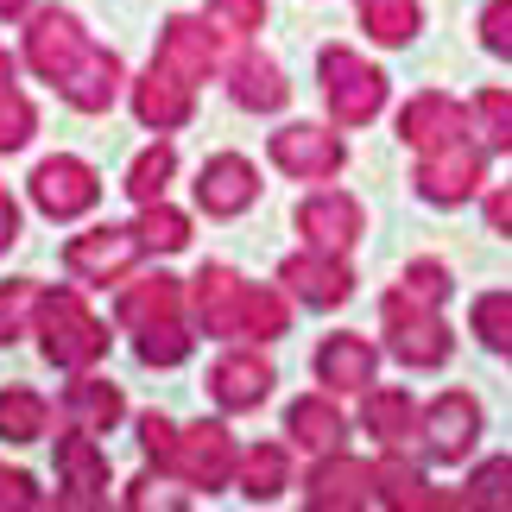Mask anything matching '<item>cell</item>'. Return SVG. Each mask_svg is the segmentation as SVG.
<instances>
[{"label": "cell", "mask_w": 512, "mask_h": 512, "mask_svg": "<svg viewBox=\"0 0 512 512\" xmlns=\"http://www.w3.org/2000/svg\"><path fill=\"white\" fill-rule=\"evenodd\" d=\"M152 64L171 70L177 83H209L215 70H222V32L209 26V19H190V13H177L165 19V32H159V51H152Z\"/></svg>", "instance_id": "obj_13"}, {"label": "cell", "mask_w": 512, "mask_h": 512, "mask_svg": "<svg viewBox=\"0 0 512 512\" xmlns=\"http://www.w3.org/2000/svg\"><path fill=\"white\" fill-rule=\"evenodd\" d=\"M32 506H45L38 481L26 475V468H0V512H32Z\"/></svg>", "instance_id": "obj_45"}, {"label": "cell", "mask_w": 512, "mask_h": 512, "mask_svg": "<svg viewBox=\"0 0 512 512\" xmlns=\"http://www.w3.org/2000/svg\"><path fill=\"white\" fill-rule=\"evenodd\" d=\"M506 361H512V354H506Z\"/></svg>", "instance_id": "obj_50"}, {"label": "cell", "mask_w": 512, "mask_h": 512, "mask_svg": "<svg viewBox=\"0 0 512 512\" xmlns=\"http://www.w3.org/2000/svg\"><path fill=\"white\" fill-rule=\"evenodd\" d=\"M386 323V354L411 373H430L456 354V329L443 323V310H411V304H380Z\"/></svg>", "instance_id": "obj_9"}, {"label": "cell", "mask_w": 512, "mask_h": 512, "mask_svg": "<svg viewBox=\"0 0 512 512\" xmlns=\"http://www.w3.org/2000/svg\"><path fill=\"white\" fill-rule=\"evenodd\" d=\"M203 19L222 32V45H247V38L266 26V0H209Z\"/></svg>", "instance_id": "obj_40"}, {"label": "cell", "mask_w": 512, "mask_h": 512, "mask_svg": "<svg viewBox=\"0 0 512 512\" xmlns=\"http://www.w3.org/2000/svg\"><path fill=\"white\" fill-rule=\"evenodd\" d=\"M373 500L392 512H430V506H462V494H437L418 462H405L399 449H380L373 462Z\"/></svg>", "instance_id": "obj_23"}, {"label": "cell", "mask_w": 512, "mask_h": 512, "mask_svg": "<svg viewBox=\"0 0 512 512\" xmlns=\"http://www.w3.org/2000/svg\"><path fill=\"white\" fill-rule=\"evenodd\" d=\"M13 241H19V203H13L7 190H0V253H7Z\"/></svg>", "instance_id": "obj_47"}, {"label": "cell", "mask_w": 512, "mask_h": 512, "mask_svg": "<svg viewBox=\"0 0 512 512\" xmlns=\"http://www.w3.org/2000/svg\"><path fill=\"white\" fill-rule=\"evenodd\" d=\"M32 133H38V108L26 102L19 83H7V89H0V152L32 146Z\"/></svg>", "instance_id": "obj_41"}, {"label": "cell", "mask_w": 512, "mask_h": 512, "mask_svg": "<svg viewBox=\"0 0 512 512\" xmlns=\"http://www.w3.org/2000/svg\"><path fill=\"white\" fill-rule=\"evenodd\" d=\"M121 506H127V512H152V506H190V494H184V481H177V475H165V468L152 475V468H146L140 481H127Z\"/></svg>", "instance_id": "obj_42"}, {"label": "cell", "mask_w": 512, "mask_h": 512, "mask_svg": "<svg viewBox=\"0 0 512 512\" xmlns=\"http://www.w3.org/2000/svg\"><path fill=\"white\" fill-rule=\"evenodd\" d=\"M361 228H367V215H361V203H354L348 190H310L304 203H298V234H304V247L354 253V247H361Z\"/></svg>", "instance_id": "obj_17"}, {"label": "cell", "mask_w": 512, "mask_h": 512, "mask_svg": "<svg viewBox=\"0 0 512 512\" xmlns=\"http://www.w3.org/2000/svg\"><path fill=\"white\" fill-rule=\"evenodd\" d=\"M114 317L133 336L146 367H184L190 361V285L171 279V272H140V279H121V298H114Z\"/></svg>", "instance_id": "obj_1"}, {"label": "cell", "mask_w": 512, "mask_h": 512, "mask_svg": "<svg viewBox=\"0 0 512 512\" xmlns=\"http://www.w3.org/2000/svg\"><path fill=\"white\" fill-rule=\"evenodd\" d=\"M234 468H241V443L228 437V424H209L196 418L177 430V449H171V475L184 487H203V494H215V487L234 481Z\"/></svg>", "instance_id": "obj_10"}, {"label": "cell", "mask_w": 512, "mask_h": 512, "mask_svg": "<svg viewBox=\"0 0 512 512\" xmlns=\"http://www.w3.org/2000/svg\"><path fill=\"white\" fill-rule=\"evenodd\" d=\"M354 19H361V32L373 45L405 51L424 32V0H354Z\"/></svg>", "instance_id": "obj_29"}, {"label": "cell", "mask_w": 512, "mask_h": 512, "mask_svg": "<svg viewBox=\"0 0 512 512\" xmlns=\"http://www.w3.org/2000/svg\"><path fill=\"white\" fill-rule=\"evenodd\" d=\"M253 203H260V171H253V159H241V152L203 159V171H196V209L228 222V215H247Z\"/></svg>", "instance_id": "obj_18"}, {"label": "cell", "mask_w": 512, "mask_h": 512, "mask_svg": "<svg viewBox=\"0 0 512 512\" xmlns=\"http://www.w3.org/2000/svg\"><path fill=\"white\" fill-rule=\"evenodd\" d=\"M89 51H95V38L83 32V19H76V13H64V7H32V19H26V70L38 76V83L57 89Z\"/></svg>", "instance_id": "obj_7"}, {"label": "cell", "mask_w": 512, "mask_h": 512, "mask_svg": "<svg viewBox=\"0 0 512 512\" xmlns=\"http://www.w3.org/2000/svg\"><path fill=\"white\" fill-rule=\"evenodd\" d=\"M51 430V405L32 386H0V443H38Z\"/></svg>", "instance_id": "obj_33"}, {"label": "cell", "mask_w": 512, "mask_h": 512, "mask_svg": "<svg viewBox=\"0 0 512 512\" xmlns=\"http://www.w3.org/2000/svg\"><path fill=\"white\" fill-rule=\"evenodd\" d=\"M171 177H177V146L171 140H152L140 159L127 165V177H121V190L133 196V203H159V196L171 190Z\"/></svg>", "instance_id": "obj_34"}, {"label": "cell", "mask_w": 512, "mask_h": 512, "mask_svg": "<svg viewBox=\"0 0 512 512\" xmlns=\"http://www.w3.org/2000/svg\"><path fill=\"white\" fill-rule=\"evenodd\" d=\"M13 76H19V64H13V51H7V45H0V89H7V83H13Z\"/></svg>", "instance_id": "obj_49"}, {"label": "cell", "mask_w": 512, "mask_h": 512, "mask_svg": "<svg viewBox=\"0 0 512 512\" xmlns=\"http://www.w3.org/2000/svg\"><path fill=\"white\" fill-rule=\"evenodd\" d=\"M241 298H247V279L234 266H203L190 279V323L203 336H241Z\"/></svg>", "instance_id": "obj_20"}, {"label": "cell", "mask_w": 512, "mask_h": 512, "mask_svg": "<svg viewBox=\"0 0 512 512\" xmlns=\"http://www.w3.org/2000/svg\"><path fill=\"white\" fill-rule=\"evenodd\" d=\"M140 241H146V253H184L190 247V215L184 209H171L165 196L159 203H140Z\"/></svg>", "instance_id": "obj_36"}, {"label": "cell", "mask_w": 512, "mask_h": 512, "mask_svg": "<svg viewBox=\"0 0 512 512\" xmlns=\"http://www.w3.org/2000/svg\"><path fill=\"white\" fill-rule=\"evenodd\" d=\"M487 228H494V234H506V241H512V184L487 190Z\"/></svg>", "instance_id": "obj_46"}, {"label": "cell", "mask_w": 512, "mask_h": 512, "mask_svg": "<svg viewBox=\"0 0 512 512\" xmlns=\"http://www.w3.org/2000/svg\"><path fill=\"white\" fill-rule=\"evenodd\" d=\"M228 95H234V108H247V114H279L291 102V83L266 51H241L228 64Z\"/></svg>", "instance_id": "obj_27"}, {"label": "cell", "mask_w": 512, "mask_h": 512, "mask_svg": "<svg viewBox=\"0 0 512 512\" xmlns=\"http://www.w3.org/2000/svg\"><path fill=\"white\" fill-rule=\"evenodd\" d=\"M487 159H494V152H487L481 140H449V146H437V152H418L411 190H418L430 209H462L468 196H481Z\"/></svg>", "instance_id": "obj_5"}, {"label": "cell", "mask_w": 512, "mask_h": 512, "mask_svg": "<svg viewBox=\"0 0 512 512\" xmlns=\"http://www.w3.org/2000/svg\"><path fill=\"white\" fill-rule=\"evenodd\" d=\"M317 83L329 95V121L336 127H367L386 108V70L361 64V51H348V45L317 51Z\"/></svg>", "instance_id": "obj_3"}, {"label": "cell", "mask_w": 512, "mask_h": 512, "mask_svg": "<svg viewBox=\"0 0 512 512\" xmlns=\"http://www.w3.org/2000/svg\"><path fill=\"white\" fill-rule=\"evenodd\" d=\"M127 102H133V121H140L146 133H177V127H190V114H196V89L152 64L146 76L127 83Z\"/></svg>", "instance_id": "obj_22"}, {"label": "cell", "mask_w": 512, "mask_h": 512, "mask_svg": "<svg viewBox=\"0 0 512 512\" xmlns=\"http://www.w3.org/2000/svg\"><path fill=\"white\" fill-rule=\"evenodd\" d=\"M361 430L380 449H405L418 437V399L405 386H367L361 392Z\"/></svg>", "instance_id": "obj_28"}, {"label": "cell", "mask_w": 512, "mask_h": 512, "mask_svg": "<svg viewBox=\"0 0 512 512\" xmlns=\"http://www.w3.org/2000/svg\"><path fill=\"white\" fill-rule=\"evenodd\" d=\"M140 260H146V241L127 222H102L89 234H70V247H64V272L76 285H121Z\"/></svg>", "instance_id": "obj_6"}, {"label": "cell", "mask_w": 512, "mask_h": 512, "mask_svg": "<svg viewBox=\"0 0 512 512\" xmlns=\"http://www.w3.org/2000/svg\"><path fill=\"white\" fill-rule=\"evenodd\" d=\"M367 500H373V462H354L348 449H329V456L310 462V475H304L310 512H361Z\"/></svg>", "instance_id": "obj_15"}, {"label": "cell", "mask_w": 512, "mask_h": 512, "mask_svg": "<svg viewBox=\"0 0 512 512\" xmlns=\"http://www.w3.org/2000/svg\"><path fill=\"white\" fill-rule=\"evenodd\" d=\"M279 285L291 291L298 304L310 310H342L354 298V272H348V253H323V247H304L279 266Z\"/></svg>", "instance_id": "obj_14"}, {"label": "cell", "mask_w": 512, "mask_h": 512, "mask_svg": "<svg viewBox=\"0 0 512 512\" xmlns=\"http://www.w3.org/2000/svg\"><path fill=\"white\" fill-rule=\"evenodd\" d=\"M272 165H279L285 177H298V184H329L342 165H348V146L336 127H310V121H285L279 133L266 140Z\"/></svg>", "instance_id": "obj_12"}, {"label": "cell", "mask_w": 512, "mask_h": 512, "mask_svg": "<svg viewBox=\"0 0 512 512\" xmlns=\"http://www.w3.org/2000/svg\"><path fill=\"white\" fill-rule=\"evenodd\" d=\"M449 291H456V272H449L443 260H411L399 272V285L386 291L380 304H411V310H443Z\"/></svg>", "instance_id": "obj_32"}, {"label": "cell", "mask_w": 512, "mask_h": 512, "mask_svg": "<svg viewBox=\"0 0 512 512\" xmlns=\"http://www.w3.org/2000/svg\"><path fill=\"white\" fill-rule=\"evenodd\" d=\"M468 108L456 102V95H443V89H424V95H411V102L399 108V140L411 152H437L449 140H468Z\"/></svg>", "instance_id": "obj_19"}, {"label": "cell", "mask_w": 512, "mask_h": 512, "mask_svg": "<svg viewBox=\"0 0 512 512\" xmlns=\"http://www.w3.org/2000/svg\"><path fill=\"white\" fill-rule=\"evenodd\" d=\"M38 298H45V285H38V279H7V285H0V348H13L19 336H32Z\"/></svg>", "instance_id": "obj_35"}, {"label": "cell", "mask_w": 512, "mask_h": 512, "mask_svg": "<svg viewBox=\"0 0 512 512\" xmlns=\"http://www.w3.org/2000/svg\"><path fill=\"white\" fill-rule=\"evenodd\" d=\"M95 203H102V171L76 159V152H57L32 171V209L45 222H83Z\"/></svg>", "instance_id": "obj_8"}, {"label": "cell", "mask_w": 512, "mask_h": 512, "mask_svg": "<svg viewBox=\"0 0 512 512\" xmlns=\"http://www.w3.org/2000/svg\"><path fill=\"white\" fill-rule=\"evenodd\" d=\"M272 386H279V373L260 348H228L222 361L209 367V399L228 411V418H241V411H260L272 399Z\"/></svg>", "instance_id": "obj_16"}, {"label": "cell", "mask_w": 512, "mask_h": 512, "mask_svg": "<svg viewBox=\"0 0 512 512\" xmlns=\"http://www.w3.org/2000/svg\"><path fill=\"white\" fill-rule=\"evenodd\" d=\"M468 127L481 133L487 152H512V89H481L468 102Z\"/></svg>", "instance_id": "obj_37"}, {"label": "cell", "mask_w": 512, "mask_h": 512, "mask_svg": "<svg viewBox=\"0 0 512 512\" xmlns=\"http://www.w3.org/2000/svg\"><path fill=\"white\" fill-rule=\"evenodd\" d=\"M317 386L323 392H367L373 386V373H380V342H367V336H354V329H336V336H323L317 342Z\"/></svg>", "instance_id": "obj_21"}, {"label": "cell", "mask_w": 512, "mask_h": 512, "mask_svg": "<svg viewBox=\"0 0 512 512\" xmlns=\"http://www.w3.org/2000/svg\"><path fill=\"white\" fill-rule=\"evenodd\" d=\"M468 329L494 354H512V291H481V298L468 304Z\"/></svg>", "instance_id": "obj_39"}, {"label": "cell", "mask_w": 512, "mask_h": 512, "mask_svg": "<svg viewBox=\"0 0 512 512\" xmlns=\"http://www.w3.org/2000/svg\"><path fill=\"white\" fill-rule=\"evenodd\" d=\"M121 89H127V64H121L108 45H95L83 64H76L64 83H57V95H64L76 114H108L114 102H121Z\"/></svg>", "instance_id": "obj_24"}, {"label": "cell", "mask_w": 512, "mask_h": 512, "mask_svg": "<svg viewBox=\"0 0 512 512\" xmlns=\"http://www.w3.org/2000/svg\"><path fill=\"white\" fill-rule=\"evenodd\" d=\"M291 291L285 285H247V298H241V342L253 348H266V342H279L291 336Z\"/></svg>", "instance_id": "obj_30"}, {"label": "cell", "mask_w": 512, "mask_h": 512, "mask_svg": "<svg viewBox=\"0 0 512 512\" xmlns=\"http://www.w3.org/2000/svg\"><path fill=\"white\" fill-rule=\"evenodd\" d=\"M487 437V411L475 392H437L430 405H418V443H424V462L437 468H462L468 456L481 449Z\"/></svg>", "instance_id": "obj_4"}, {"label": "cell", "mask_w": 512, "mask_h": 512, "mask_svg": "<svg viewBox=\"0 0 512 512\" xmlns=\"http://www.w3.org/2000/svg\"><path fill=\"white\" fill-rule=\"evenodd\" d=\"M57 418L76 424V430H95V437H108L114 424L127 418V392L102 380V373H76V380L64 386V405H57Z\"/></svg>", "instance_id": "obj_26"}, {"label": "cell", "mask_w": 512, "mask_h": 512, "mask_svg": "<svg viewBox=\"0 0 512 512\" xmlns=\"http://www.w3.org/2000/svg\"><path fill=\"white\" fill-rule=\"evenodd\" d=\"M462 506H481V512H512V456L481 462L475 475L462 481Z\"/></svg>", "instance_id": "obj_38"}, {"label": "cell", "mask_w": 512, "mask_h": 512, "mask_svg": "<svg viewBox=\"0 0 512 512\" xmlns=\"http://www.w3.org/2000/svg\"><path fill=\"white\" fill-rule=\"evenodd\" d=\"M285 437L304 449V456H329V449L348 443V418L336 405V392H304V399L285 405Z\"/></svg>", "instance_id": "obj_25"}, {"label": "cell", "mask_w": 512, "mask_h": 512, "mask_svg": "<svg viewBox=\"0 0 512 512\" xmlns=\"http://www.w3.org/2000/svg\"><path fill=\"white\" fill-rule=\"evenodd\" d=\"M0 19H7V26L13 19H32V0H0Z\"/></svg>", "instance_id": "obj_48"}, {"label": "cell", "mask_w": 512, "mask_h": 512, "mask_svg": "<svg viewBox=\"0 0 512 512\" xmlns=\"http://www.w3.org/2000/svg\"><path fill=\"white\" fill-rule=\"evenodd\" d=\"M234 481H241V494L247 500H279L285 487H291V456H285V443H253L241 449V468H234Z\"/></svg>", "instance_id": "obj_31"}, {"label": "cell", "mask_w": 512, "mask_h": 512, "mask_svg": "<svg viewBox=\"0 0 512 512\" xmlns=\"http://www.w3.org/2000/svg\"><path fill=\"white\" fill-rule=\"evenodd\" d=\"M108 449L95 443V430H76L64 424V437H57V506L70 512H95L108 506Z\"/></svg>", "instance_id": "obj_11"}, {"label": "cell", "mask_w": 512, "mask_h": 512, "mask_svg": "<svg viewBox=\"0 0 512 512\" xmlns=\"http://www.w3.org/2000/svg\"><path fill=\"white\" fill-rule=\"evenodd\" d=\"M32 336H38V348H45V361L64 367V373H89V367H102V354H108V323L83 304L76 285H57V291L38 298Z\"/></svg>", "instance_id": "obj_2"}, {"label": "cell", "mask_w": 512, "mask_h": 512, "mask_svg": "<svg viewBox=\"0 0 512 512\" xmlns=\"http://www.w3.org/2000/svg\"><path fill=\"white\" fill-rule=\"evenodd\" d=\"M133 430H140V456H146L152 468H165V475H171V449H177V424L165 418V411H140V418H133Z\"/></svg>", "instance_id": "obj_43"}, {"label": "cell", "mask_w": 512, "mask_h": 512, "mask_svg": "<svg viewBox=\"0 0 512 512\" xmlns=\"http://www.w3.org/2000/svg\"><path fill=\"white\" fill-rule=\"evenodd\" d=\"M481 45L494 57H512V0H487L481 7Z\"/></svg>", "instance_id": "obj_44"}]
</instances>
